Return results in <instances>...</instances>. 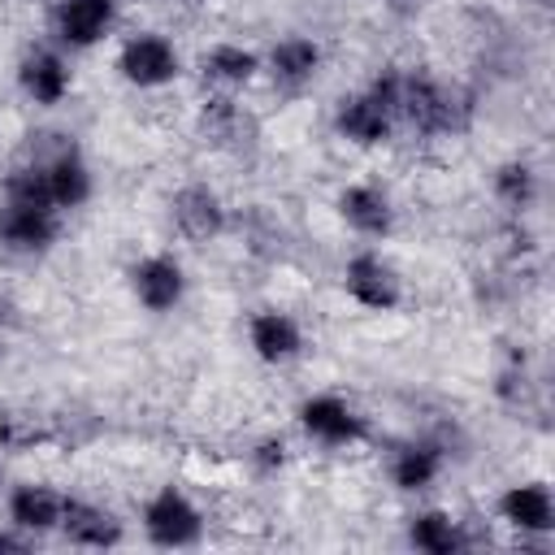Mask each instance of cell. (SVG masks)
Wrapping results in <instances>:
<instances>
[{
    "label": "cell",
    "mask_w": 555,
    "mask_h": 555,
    "mask_svg": "<svg viewBox=\"0 0 555 555\" xmlns=\"http://www.w3.org/2000/svg\"><path fill=\"white\" fill-rule=\"evenodd\" d=\"M113 17H117V0H56V13H52L56 35L69 48L100 43L108 35Z\"/></svg>",
    "instance_id": "30bf717a"
},
{
    "label": "cell",
    "mask_w": 555,
    "mask_h": 555,
    "mask_svg": "<svg viewBox=\"0 0 555 555\" xmlns=\"http://www.w3.org/2000/svg\"><path fill=\"white\" fill-rule=\"evenodd\" d=\"M61 533L69 546H87V551H104L121 542V520L87 499H65V516H61Z\"/></svg>",
    "instance_id": "4fadbf2b"
},
{
    "label": "cell",
    "mask_w": 555,
    "mask_h": 555,
    "mask_svg": "<svg viewBox=\"0 0 555 555\" xmlns=\"http://www.w3.org/2000/svg\"><path fill=\"white\" fill-rule=\"evenodd\" d=\"M408 542L416 551H425V555H455V551L468 546V538H464V529H460V520L451 512H421V516H412Z\"/></svg>",
    "instance_id": "44dd1931"
},
{
    "label": "cell",
    "mask_w": 555,
    "mask_h": 555,
    "mask_svg": "<svg viewBox=\"0 0 555 555\" xmlns=\"http://www.w3.org/2000/svg\"><path fill=\"white\" fill-rule=\"evenodd\" d=\"M442 473V447L438 442H408L403 451H395L390 460V481L408 494L416 490H429Z\"/></svg>",
    "instance_id": "d6986e66"
},
{
    "label": "cell",
    "mask_w": 555,
    "mask_h": 555,
    "mask_svg": "<svg viewBox=\"0 0 555 555\" xmlns=\"http://www.w3.org/2000/svg\"><path fill=\"white\" fill-rule=\"evenodd\" d=\"M43 165L48 178V195L56 208H78L91 199V169L82 165V156L74 147H56L52 156H35Z\"/></svg>",
    "instance_id": "e0dca14e"
},
{
    "label": "cell",
    "mask_w": 555,
    "mask_h": 555,
    "mask_svg": "<svg viewBox=\"0 0 555 555\" xmlns=\"http://www.w3.org/2000/svg\"><path fill=\"white\" fill-rule=\"evenodd\" d=\"M199 69H204V78L217 82V87H243V82L256 78L260 61H256V52H247L243 43H212V48L199 56Z\"/></svg>",
    "instance_id": "7402d4cb"
},
{
    "label": "cell",
    "mask_w": 555,
    "mask_h": 555,
    "mask_svg": "<svg viewBox=\"0 0 555 555\" xmlns=\"http://www.w3.org/2000/svg\"><path fill=\"white\" fill-rule=\"evenodd\" d=\"M334 130H338L347 143H356V147H377V143L390 139L395 117H390V108H386L373 91H360V95H347V100L338 104Z\"/></svg>",
    "instance_id": "9c48e42d"
},
{
    "label": "cell",
    "mask_w": 555,
    "mask_h": 555,
    "mask_svg": "<svg viewBox=\"0 0 555 555\" xmlns=\"http://www.w3.org/2000/svg\"><path fill=\"white\" fill-rule=\"evenodd\" d=\"M299 425L308 429V438H317L325 447H356L369 434L364 416L347 399H338V395H312V399H304Z\"/></svg>",
    "instance_id": "8992f818"
},
{
    "label": "cell",
    "mask_w": 555,
    "mask_h": 555,
    "mask_svg": "<svg viewBox=\"0 0 555 555\" xmlns=\"http://www.w3.org/2000/svg\"><path fill=\"white\" fill-rule=\"evenodd\" d=\"M247 338H251V351L264 360V364H286L304 351V330L291 312H278V308H260L251 321H247Z\"/></svg>",
    "instance_id": "8fae6325"
},
{
    "label": "cell",
    "mask_w": 555,
    "mask_h": 555,
    "mask_svg": "<svg viewBox=\"0 0 555 555\" xmlns=\"http://www.w3.org/2000/svg\"><path fill=\"white\" fill-rule=\"evenodd\" d=\"M343 286H347V295H351L360 308H369V312H390V308H399V299H403V282H399L395 264L382 260L377 251H356V256L343 264Z\"/></svg>",
    "instance_id": "3957f363"
},
{
    "label": "cell",
    "mask_w": 555,
    "mask_h": 555,
    "mask_svg": "<svg viewBox=\"0 0 555 555\" xmlns=\"http://www.w3.org/2000/svg\"><path fill=\"white\" fill-rule=\"evenodd\" d=\"M169 217H173L178 234L191 238V243H208V238H217V234L225 230V204H221V195H217L212 186H204V182L178 186L173 199H169Z\"/></svg>",
    "instance_id": "52a82bcc"
},
{
    "label": "cell",
    "mask_w": 555,
    "mask_h": 555,
    "mask_svg": "<svg viewBox=\"0 0 555 555\" xmlns=\"http://www.w3.org/2000/svg\"><path fill=\"white\" fill-rule=\"evenodd\" d=\"M17 312H22V308H17L9 295H0V325H4V330H9V325H22V317H17Z\"/></svg>",
    "instance_id": "4316f807"
},
{
    "label": "cell",
    "mask_w": 555,
    "mask_h": 555,
    "mask_svg": "<svg viewBox=\"0 0 555 555\" xmlns=\"http://www.w3.org/2000/svg\"><path fill=\"white\" fill-rule=\"evenodd\" d=\"M317 69H321V48L304 35H286L269 52V78L286 91H304L317 78Z\"/></svg>",
    "instance_id": "ac0fdd59"
},
{
    "label": "cell",
    "mask_w": 555,
    "mask_h": 555,
    "mask_svg": "<svg viewBox=\"0 0 555 555\" xmlns=\"http://www.w3.org/2000/svg\"><path fill=\"white\" fill-rule=\"evenodd\" d=\"M48 438H52V429L35 416H4L0 421V447L4 451H30L35 442H48Z\"/></svg>",
    "instance_id": "cb8c5ba5"
},
{
    "label": "cell",
    "mask_w": 555,
    "mask_h": 555,
    "mask_svg": "<svg viewBox=\"0 0 555 555\" xmlns=\"http://www.w3.org/2000/svg\"><path fill=\"white\" fill-rule=\"evenodd\" d=\"M494 195H499L512 212H525V208L533 204V195H538V178H533V169H529L525 160H507V165H499V173H494Z\"/></svg>",
    "instance_id": "603a6c76"
},
{
    "label": "cell",
    "mask_w": 555,
    "mask_h": 555,
    "mask_svg": "<svg viewBox=\"0 0 555 555\" xmlns=\"http://www.w3.org/2000/svg\"><path fill=\"white\" fill-rule=\"evenodd\" d=\"M0 473H4V460H0Z\"/></svg>",
    "instance_id": "83f0119b"
},
{
    "label": "cell",
    "mask_w": 555,
    "mask_h": 555,
    "mask_svg": "<svg viewBox=\"0 0 555 555\" xmlns=\"http://www.w3.org/2000/svg\"><path fill=\"white\" fill-rule=\"evenodd\" d=\"M61 234V208L52 204H26L4 199L0 204V243L13 251H43Z\"/></svg>",
    "instance_id": "5b68a950"
},
{
    "label": "cell",
    "mask_w": 555,
    "mask_h": 555,
    "mask_svg": "<svg viewBox=\"0 0 555 555\" xmlns=\"http://www.w3.org/2000/svg\"><path fill=\"white\" fill-rule=\"evenodd\" d=\"M338 212H343V221H347L356 234H364V238H382V234H390V225H395L390 195H386L382 186H369V182H351V186L338 195Z\"/></svg>",
    "instance_id": "2e32d148"
},
{
    "label": "cell",
    "mask_w": 555,
    "mask_h": 555,
    "mask_svg": "<svg viewBox=\"0 0 555 555\" xmlns=\"http://www.w3.org/2000/svg\"><path fill=\"white\" fill-rule=\"evenodd\" d=\"M117 69L130 87H165L178 78V48L165 35H130L117 52Z\"/></svg>",
    "instance_id": "277c9868"
},
{
    "label": "cell",
    "mask_w": 555,
    "mask_h": 555,
    "mask_svg": "<svg viewBox=\"0 0 555 555\" xmlns=\"http://www.w3.org/2000/svg\"><path fill=\"white\" fill-rule=\"evenodd\" d=\"M61 516H65V494H56L43 481H22L9 494V525L22 529V533H30V538L61 529Z\"/></svg>",
    "instance_id": "7c38bea8"
},
{
    "label": "cell",
    "mask_w": 555,
    "mask_h": 555,
    "mask_svg": "<svg viewBox=\"0 0 555 555\" xmlns=\"http://www.w3.org/2000/svg\"><path fill=\"white\" fill-rule=\"evenodd\" d=\"M130 286H134V299L147 308V312H169L182 304V291H186V273L173 256L156 251V256H143L134 269H130Z\"/></svg>",
    "instance_id": "ba28073f"
},
{
    "label": "cell",
    "mask_w": 555,
    "mask_h": 555,
    "mask_svg": "<svg viewBox=\"0 0 555 555\" xmlns=\"http://www.w3.org/2000/svg\"><path fill=\"white\" fill-rule=\"evenodd\" d=\"M251 460L269 473V468H278V464L286 460V442H282V438H264V442H256V455H251Z\"/></svg>",
    "instance_id": "d4e9b609"
},
{
    "label": "cell",
    "mask_w": 555,
    "mask_h": 555,
    "mask_svg": "<svg viewBox=\"0 0 555 555\" xmlns=\"http://www.w3.org/2000/svg\"><path fill=\"white\" fill-rule=\"evenodd\" d=\"M143 533L156 546H195L204 538V516L178 486H165L143 503Z\"/></svg>",
    "instance_id": "7a4b0ae2"
},
{
    "label": "cell",
    "mask_w": 555,
    "mask_h": 555,
    "mask_svg": "<svg viewBox=\"0 0 555 555\" xmlns=\"http://www.w3.org/2000/svg\"><path fill=\"white\" fill-rule=\"evenodd\" d=\"M395 121L421 130V134H460L473 121V100L460 87H447L416 69H386L369 87Z\"/></svg>",
    "instance_id": "6da1fadb"
},
{
    "label": "cell",
    "mask_w": 555,
    "mask_h": 555,
    "mask_svg": "<svg viewBox=\"0 0 555 555\" xmlns=\"http://www.w3.org/2000/svg\"><path fill=\"white\" fill-rule=\"evenodd\" d=\"M30 546V533L22 529H0V551H26Z\"/></svg>",
    "instance_id": "484cf974"
},
{
    "label": "cell",
    "mask_w": 555,
    "mask_h": 555,
    "mask_svg": "<svg viewBox=\"0 0 555 555\" xmlns=\"http://www.w3.org/2000/svg\"><path fill=\"white\" fill-rule=\"evenodd\" d=\"M199 126H204V134L212 139V143H221V147H243V143H251L256 139V126H251V117L230 100V95H212V100H204V113H199Z\"/></svg>",
    "instance_id": "ffe728a7"
},
{
    "label": "cell",
    "mask_w": 555,
    "mask_h": 555,
    "mask_svg": "<svg viewBox=\"0 0 555 555\" xmlns=\"http://www.w3.org/2000/svg\"><path fill=\"white\" fill-rule=\"evenodd\" d=\"M499 516L520 533H551L555 529V499L542 481H516L503 490Z\"/></svg>",
    "instance_id": "5bb4252c"
},
{
    "label": "cell",
    "mask_w": 555,
    "mask_h": 555,
    "mask_svg": "<svg viewBox=\"0 0 555 555\" xmlns=\"http://www.w3.org/2000/svg\"><path fill=\"white\" fill-rule=\"evenodd\" d=\"M17 82L35 104L52 108V104H61L69 95V65L52 48H30L22 56V65H17Z\"/></svg>",
    "instance_id": "9a60e30c"
}]
</instances>
